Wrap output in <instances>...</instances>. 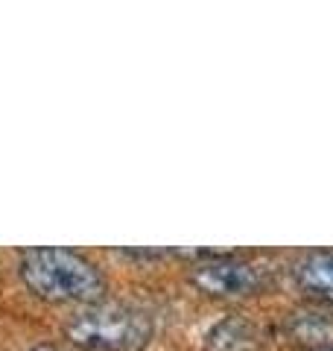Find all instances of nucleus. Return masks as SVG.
Wrapping results in <instances>:
<instances>
[{
	"instance_id": "obj_3",
	"label": "nucleus",
	"mask_w": 333,
	"mask_h": 351,
	"mask_svg": "<svg viewBox=\"0 0 333 351\" xmlns=\"http://www.w3.org/2000/svg\"><path fill=\"white\" fill-rule=\"evenodd\" d=\"M190 281L202 293L219 295V299H240V295H251L266 284L260 267L246 263L240 258H228V255H210V261L193 267Z\"/></svg>"
},
{
	"instance_id": "obj_7",
	"label": "nucleus",
	"mask_w": 333,
	"mask_h": 351,
	"mask_svg": "<svg viewBox=\"0 0 333 351\" xmlns=\"http://www.w3.org/2000/svg\"><path fill=\"white\" fill-rule=\"evenodd\" d=\"M32 351H62V348H56V346H38V348H32Z\"/></svg>"
},
{
	"instance_id": "obj_4",
	"label": "nucleus",
	"mask_w": 333,
	"mask_h": 351,
	"mask_svg": "<svg viewBox=\"0 0 333 351\" xmlns=\"http://www.w3.org/2000/svg\"><path fill=\"white\" fill-rule=\"evenodd\" d=\"M293 281L310 299L333 302V249L301 255L293 263Z\"/></svg>"
},
{
	"instance_id": "obj_6",
	"label": "nucleus",
	"mask_w": 333,
	"mask_h": 351,
	"mask_svg": "<svg viewBox=\"0 0 333 351\" xmlns=\"http://www.w3.org/2000/svg\"><path fill=\"white\" fill-rule=\"evenodd\" d=\"M293 334H295V339H301L304 346L321 348V346L333 343V322L328 316H319V313H295L293 316Z\"/></svg>"
},
{
	"instance_id": "obj_2",
	"label": "nucleus",
	"mask_w": 333,
	"mask_h": 351,
	"mask_svg": "<svg viewBox=\"0 0 333 351\" xmlns=\"http://www.w3.org/2000/svg\"><path fill=\"white\" fill-rule=\"evenodd\" d=\"M68 337L91 351H140L152 339V316L135 304H85L68 322Z\"/></svg>"
},
{
	"instance_id": "obj_1",
	"label": "nucleus",
	"mask_w": 333,
	"mask_h": 351,
	"mask_svg": "<svg viewBox=\"0 0 333 351\" xmlns=\"http://www.w3.org/2000/svg\"><path fill=\"white\" fill-rule=\"evenodd\" d=\"M21 278L44 302L97 304L106 295V278L94 261L73 249L38 246L21 255Z\"/></svg>"
},
{
	"instance_id": "obj_8",
	"label": "nucleus",
	"mask_w": 333,
	"mask_h": 351,
	"mask_svg": "<svg viewBox=\"0 0 333 351\" xmlns=\"http://www.w3.org/2000/svg\"><path fill=\"white\" fill-rule=\"evenodd\" d=\"M325 351H333V348H325Z\"/></svg>"
},
{
	"instance_id": "obj_5",
	"label": "nucleus",
	"mask_w": 333,
	"mask_h": 351,
	"mask_svg": "<svg viewBox=\"0 0 333 351\" xmlns=\"http://www.w3.org/2000/svg\"><path fill=\"white\" fill-rule=\"evenodd\" d=\"M208 351H258L260 337L254 331V325H249L240 316H228L219 325L210 328V334L205 339Z\"/></svg>"
}]
</instances>
